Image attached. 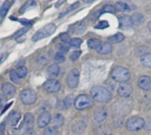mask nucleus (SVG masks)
<instances>
[{"label": "nucleus", "instance_id": "nucleus-40", "mask_svg": "<svg viewBox=\"0 0 151 135\" xmlns=\"http://www.w3.org/2000/svg\"><path fill=\"white\" fill-rule=\"evenodd\" d=\"M108 27H109V23H108L107 21L103 20V21H101L100 24H99L96 28H108Z\"/></svg>", "mask_w": 151, "mask_h": 135}, {"label": "nucleus", "instance_id": "nucleus-4", "mask_svg": "<svg viewBox=\"0 0 151 135\" xmlns=\"http://www.w3.org/2000/svg\"><path fill=\"white\" fill-rule=\"evenodd\" d=\"M75 107L79 110L88 109L93 106V101L86 95H81L75 100Z\"/></svg>", "mask_w": 151, "mask_h": 135}, {"label": "nucleus", "instance_id": "nucleus-36", "mask_svg": "<svg viewBox=\"0 0 151 135\" xmlns=\"http://www.w3.org/2000/svg\"><path fill=\"white\" fill-rule=\"evenodd\" d=\"M80 55H81V51H80V50H76V51H74V52L70 55V59H71L72 61H77V60L79 58Z\"/></svg>", "mask_w": 151, "mask_h": 135}, {"label": "nucleus", "instance_id": "nucleus-17", "mask_svg": "<svg viewBox=\"0 0 151 135\" xmlns=\"http://www.w3.org/2000/svg\"><path fill=\"white\" fill-rule=\"evenodd\" d=\"M93 117L96 121L101 122L107 117V111L103 108H100L95 110V112L93 114Z\"/></svg>", "mask_w": 151, "mask_h": 135}, {"label": "nucleus", "instance_id": "nucleus-19", "mask_svg": "<svg viewBox=\"0 0 151 135\" xmlns=\"http://www.w3.org/2000/svg\"><path fill=\"white\" fill-rule=\"evenodd\" d=\"M20 118H21V114H20L19 112L14 111V112H12V113L9 115V117H8V121H9V123L11 124V125L15 126V125L18 124Z\"/></svg>", "mask_w": 151, "mask_h": 135}, {"label": "nucleus", "instance_id": "nucleus-32", "mask_svg": "<svg viewBox=\"0 0 151 135\" xmlns=\"http://www.w3.org/2000/svg\"><path fill=\"white\" fill-rule=\"evenodd\" d=\"M28 28H22V29H20L19 31H17L14 35H13V38L14 39H17V38H19V37H21L22 35H23L27 31H28Z\"/></svg>", "mask_w": 151, "mask_h": 135}, {"label": "nucleus", "instance_id": "nucleus-43", "mask_svg": "<svg viewBox=\"0 0 151 135\" xmlns=\"http://www.w3.org/2000/svg\"><path fill=\"white\" fill-rule=\"evenodd\" d=\"M145 127L147 130H151V118L147 122V124H145Z\"/></svg>", "mask_w": 151, "mask_h": 135}, {"label": "nucleus", "instance_id": "nucleus-33", "mask_svg": "<svg viewBox=\"0 0 151 135\" xmlns=\"http://www.w3.org/2000/svg\"><path fill=\"white\" fill-rule=\"evenodd\" d=\"M44 135H58V133L53 127H48L44 131Z\"/></svg>", "mask_w": 151, "mask_h": 135}, {"label": "nucleus", "instance_id": "nucleus-28", "mask_svg": "<svg viewBox=\"0 0 151 135\" xmlns=\"http://www.w3.org/2000/svg\"><path fill=\"white\" fill-rule=\"evenodd\" d=\"M17 73L20 76V78H25L28 74V69L26 66H20L18 70H17Z\"/></svg>", "mask_w": 151, "mask_h": 135}, {"label": "nucleus", "instance_id": "nucleus-1", "mask_svg": "<svg viewBox=\"0 0 151 135\" xmlns=\"http://www.w3.org/2000/svg\"><path fill=\"white\" fill-rule=\"evenodd\" d=\"M91 95L93 98L99 102H106L111 98L110 92L107 88L101 86L93 87L91 90Z\"/></svg>", "mask_w": 151, "mask_h": 135}, {"label": "nucleus", "instance_id": "nucleus-35", "mask_svg": "<svg viewBox=\"0 0 151 135\" xmlns=\"http://www.w3.org/2000/svg\"><path fill=\"white\" fill-rule=\"evenodd\" d=\"M59 49H60V52L66 53V52H68V49H69V46H68L67 43L63 42V43L59 44Z\"/></svg>", "mask_w": 151, "mask_h": 135}, {"label": "nucleus", "instance_id": "nucleus-41", "mask_svg": "<svg viewBox=\"0 0 151 135\" xmlns=\"http://www.w3.org/2000/svg\"><path fill=\"white\" fill-rule=\"evenodd\" d=\"M23 135H36V133H35V131H34L32 128H28V129L24 131Z\"/></svg>", "mask_w": 151, "mask_h": 135}, {"label": "nucleus", "instance_id": "nucleus-5", "mask_svg": "<svg viewBox=\"0 0 151 135\" xmlns=\"http://www.w3.org/2000/svg\"><path fill=\"white\" fill-rule=\"evenodd\" d=\"M20 98H21V101L22 102V103H24L26 105H30V104H33L36 102L37 95L35 91H33L31 89H25L22 92Z\"/></svg>", "mask_w": 151, "mask_h": 135}, {"label": "nucleus", "instance_id": "nucleus-16", "mask_svg": "<svg viewBox=\"0 0 151 135\" xmlns=\"http://www.w3.org/2000/svg\"><path fill=\"white\" fill-rule=\"evenodd\" d=\"M2 92L6 95H14L15 94V91H16V88L15 87L11 84V83H5L2 85Z\"/></svg>", "mask_w": 151, "mask_h": 135}, {"label": "nucleus", "instance_id": "nucleus-12", "mask_svg": "<svg viewBox=\"0 0 151 135\" xmlns=\"http://www.w3.org/2000/svg\"><path fill=\"white\" fill-rule=\"evenodd\" d=\"M138 85L143 90H151V78L148 76H141L138 81Z\"/></svg>", "mask_w": 151, "mask_h": 135}, {"label": "nucleus", "instance_id": "nucleus-29", "mask_svg": "<svg viewBox=\"0 0 151 135\" xmlns=\"http://www.w3.org/2000/svg\"><path fill=\"white\" fill-rule=\"evenodd\" d=\"M83 41L80 38H73L70 40V46L73 48H78L82 44Z\"/></svg>", "mask_w": 151, "mask_h": 135}, {"label": "nucleus", "instance_id": "nucleus-39", "mask_svg": "<svg viewBox=\"0 0 151 135\" xmlns=\"http://www.w3.org/2000/svg\"><path fill=\"white\" fill-rule=\"evenodd\" d=\"M133 18H135V19H132V20H133L135 22L141 23V22L143 21V17H142V15H140V14H139V13H136V14H134Z\"/></svg>", "mask_w": 151, "mask_h": 135}, {"label": "nucleus", "instance_id": "nucleus-44", "mask_svg": "<svg viewBox=\"0 0 151 135\" xmlns=\"http://www.w3.org/2000/svg\"><path fill=\"white\" fill-rule=\"evenodd\" d=\"M7 56H8V55H7V54H6V55H3L1 57H0V64H1L6 60V58L7 57Z\"/></svg>", "mask_w": 151, "mask_h": 135}, {"label": "nucleus", "instance_id": "nucleus-9", "mask_svg": "<svg viewBox=\"0 0 151 135\" xmlns=\"http://www.w3.org/2000/svg\"><path fill=\"white\" fill-rule=\"evenodd\" d=\"M132 91V87L130 83H127V82L121 83V85L119 86L117 89L118 95L121 97H128L131 95Z\"/></svg>", "mask_w": 151, "mask_h": 135}, {"label": "nucleus", "instance_id": "nucleus-7", "mask_svg": "<svg viewBox=\"0 0 151 135\" xmlns=\"http://www.w3.org/2000/svg\"><path fill=\"white\" fill-rule=\"evenodd\" d=\"M79 71L77 68L72 69L68 75L67 78V84L70 88H77L79 82Z\"/></svg>", "mask_w": 151, "mask_h": 135}, {"label": "nucleus", "instance_id": "nucleus-24", "mask_svg": "<svg viewBox=\"0 0 151 135\" xmlns=\"http://www.w3.org/2000/svg\"><path fill=\"white\" fill-rule=\"evenodd\" d=\"M115 7L116 11L118 12H128L131 10V7L124 2H116L115 5Z\"/></svg>", "mask_w": 151, "mask_h": 135}, {"label": "nucleus", "instance_id": "nucleus-3", "mask_svg": "<svg viewBox=\"0 0 151 135\" xmlns=\"http://www.w3.org/2000/svg\"><path fill=\"white\" fill-rule=\"evenodd\" d=\"M111 76L116 81L124 83V82H125V81H127L129 80L130 73L126 68H124V67L116 66L113 69V71L111 73Z\"/></svg>", "mask_w": 151, "mask_h": 135}, {"label": "nucleus", "instance_id": "nucleus-37", "mask_svg": "<svg viewBox=\"0 0 151 135\" xmlns=\"http://www.w3.org/2000/svg\"><path fill=\"white\" fill-rule=\"evenodd\" d=\"M72 96H73V95H68V96L66 98V100H65V102H64L65 107L68 108V107L72 104V102H73V97H72Z\"/></svg>", "mask_w": 151, "mask_h": 135}, {"label": "nucleus", "instance_id": "nucleus-45", "mask_svg": "<svg viewBox=\"0 0 151 135\" xmlns=\"http://www.w3.org/2000/svg\"><path fill=\"white\" fill-rule=\"evenodd\" d=\"M147 28H148L149 31L151 32V21H149V22H148V24H147Z\"/></svg>", "mask_w": 151, "mask_h": 135}, {"label": "nucleus", "instance_id": "nucleus-14", "mask_svg": "<svg viewBox=\"0 0 151 135\" xmlns=\"http://www.w3.org/2000/svg\"><path fill=\"white\" fill-rule=\"evenodd\" d=\"M37 6V2L35 1V0H28V1L21 7V9L19 10V14H23L25 13L26 12L35 8Z\"/></svg>", "mask_w": 151, "mask_h": 135}, {"label": "nucleus", "instance_id": "nucleus-23", "mask_svg": "<svg viewBox=\"0 0 151 135\" xmlns=\"http://www.w3.org/2000/svg\"><path fill=\"white\" fill-rule=\"evenodd\" d=\"M140 61L144 66L147 67V68H151V54L150 53L143 55L140 58Z\"/></svg>", "mask_w": 151, "mask_h": 135}, {"label": "nucleus", "instance_id": "nucleus-15", "mask_svg": "<svg viewBox=\"0 0 151 135\" xmlns=\"http://www.w3.org/2000/svg\"><path fill=\"white\" fill-rule=\"evenodd\" d=\"M97 52L99 54H102V55H106L109 54L112 51V45L109 42H101V44L100 45V47L96 49Z\"/></svg>", "mask_w": 151, "mask_h": 135}, {"label": "nucleus", "instance_id": "nucleus-26", "mask_svg": "<svg viewBox=\"0 0 151 135\" xmlns=\"http://www.w3.org/2000/svg\"><path fill=\"white\" fill-rule=\"evenodd\" d=\"M101 44V41H100L99 39H97V38H91V39H89V41H88V47H89L90 49H97L100 47Z\"/></svg>", "mask_w": 151, "mask_h": 135}, {"label": "nucleus", "instance_id": "nucleus-31", "mask_svg": "<svg viewBox=\"0 0 151 135\" xmlns=\"http://www.w3.org/2000/svg\"><path fill=\"white\" fill-rule=\"evenodd\" d=\"M54 61L56 63H63L65 61V56L62 52H57L54 56Z\"/></svg>", "mask_w": 151, "mask_h": 135}, {"label": "nucleus", "instance_id": "nucleus-25", "mask_svg": "<svg viewBox=\"0 0 151 135\" xmlns=\"http://www.w3.org/2000/svg\"><path fill=\"white\" fill-rule=\"evenodd\" d=\"M109 40L114 43H118V42H121L124 40V35L121 33H117L114 35H111L109 37Z\"/></svg>", "mask_w": 151, "mask_h": 135}, {"label": "nucleus", "instance_id": "nucleus-27", "mask_svg": "<svg viewBox=\"0 0 151 135\" xmlns=\"http://www.w3.org/2000/svg\"><path fill=\"white\" fill-rule=\"evenodd\" d=\"M9 77H10V80L13 81V82H14L15 84H19L20 83V76H19V74H18V73H17V71H15V70H12L11 72H10V74H9Z\"/></svg>", "mask_w": 151, "mask_h": 135}, {"label": "nucleus", "instance_id": "nucleus-8", "mask_svg": "<svg viewBox=\"0 0 151 135\" xmlns=\"http://www.w3.org/2000/svg\"><path fill=\"white\" fill-rule=\"evenodd\" d=\"M44 89L48 93H57L60 89V83L55 80H48L44 84Z\"/></svg>", "mask_w": 151, "mask_h": 135}, {"label": "nucleus", "instance_id": "nucleus-22", "mask_svg": "<svg viewBox=\"0 0 151 135\" xmlns=\"http://www.w3.org/2000/svg\"><path fill=\"white\" fill-rule=\"evenodd\" d=\"M24 124L27 128H32L34 125V116L31 113H27L24 116Z\"/></svg>", "mask_w": 151, "mask_h": 135}, {"label": "nucleus", "instance_id": "nucleus-30", "mask_svg": "<svg viewBox=\"0 0 151 135\" xmlns=\"http://www.w3.org/2000/svg\"><path fill=\"white\" fill-rule=\"evenodd\" d=\"M102 11L105 12V13H115L116 12V9L114 6L112 5H106L103 6L102 8Z\"/></svg>", "mask_w": 151, "mask_h": 135}, {"label": "nucleus", "instance_id": "nucleus-42", "mask_svg": "<svg viewBox=\"0 0 151 135\" xmlns=\"http://www.w3.org/2000/svg\"><path fill=\"white\" fill-rule=\"evenodd\" d=\"M46 62H47V59H46V58H45V57H44V56L39 57H38V59H37V63H38V64H45Z\"/></svg>", "mask_w": 151, "mask_h": 135}, {"label": "nucleus", "instance_id": "nucleus-6", "mask_svg": "<svg viewBox=\"0 0 151 135\" xmlns=\"http://www.w3.org/2000/svg\"><path fill=\"white\" fill-rule=\"evenodd\" d=\"M145 126V121L143 118L139 117H133L130 118L126 123V127L129 131H138Z\"/></svg>", "mask_w": 151, "mask_h": 135}, {"label": "nucleus", "instance_id": "nucleus-34", "mask_svg": "<svg viewBox=\"0 0 151 135\" xmlns=\"http://www.w3.org/2000/svg\"><path fill=\"white\" fill-rule=\"evenodd\" d=\"M60 40L63 42H65V43H67V42H70V36H69V35L68 34V33H62V34H60Z\"/></svg>", "mask_w": 151, "mask_h": 135}, {"label": "nucleus", "instance_id": "nucleus-38", "mask_svg": "<svg viewBox=\"0 0 151 135\" xmlns=\"http://www.w3.org/2000/svg\"><path fill=\"white\" fill-rule=\"evenodd\" d=\"M6 122H2L1 124H0V135L6 134Z\"/></svg>", "mask_w": 151, "mask_h": 135}, {"label": "nucleus", "instance_id": "nucleus-21", "mask_svg": "<svg viewBox=\"0 0 151 135\" xmlns=\"http://www.w3.org/2000/svg\"><path fill=\"white\" fill-rule=\"evenodd\" d=\"M86 127V124L84 121H79L77 124H75V125L73 126V131L75 133H81L82 131H85Z\"/></svg>", "mask_w": 151, "mask_h": 135}, {"label": "nucleus", "instance_id": "nucleus-2", "mask_svg": "<svg viewBox=\"0 0 151 135\" xmlns=\"http://www.w3.org/2000/svg\"><path fill=\"white\" fill-rule=\"evenodd\" d=\"M56 30V26L53 23H50L45 25L44 28H40L38 31L35 33V35L32 36V41L37 42L39 40H42L44 38H46L50 35H52Z\"/></svg>", "mask_w": 151, "mask_h": 135}, {"label": "nucleus", "instance_id": "nucleus-13", "mask_svg": "<svg viewBox=\"0 0 151 135\" xmlns=\"http://www.w3.org/2000/svg\"><path fill=\"white\" fill-rule=\"evenodd\" d=\"M59 74H60V66L57 64H51L46 70V74L50 78V80L57 77L59 75Z\"/></svg>", "mask_w": 151, "mask_h": 135}, {"label": "nucleus", "instance_id": "nucleus-20", "mask_svg": "<svg viewBox=\"0 0 151 135\" xmlns=\"http://www.w3.org/2000/svg\"><path fill=\"white\" fill-rule=\"evenodd\" d=\"M64 123V117L61 114H56L52 119V124L53 127H60Z\"/></svg>", "mask_w": 151, "mask_h": 135}, {"label": "nucleus", "instance_id": "nucleus-10", "mask_svg": "<svg viewBox=\"0 0 151 135\" xmlns=\"http://www.w3.org/2000/svg\"><path fill=\"white\" fill-rule=\"evenodd\" d=\"M119 25L120 28L123 29H128L132 27L133 25V20L131 16L129 15H122L119 17Z\"/></svg>", "mask_w": 151, "mask_h": 135}, {"label": "nucleus", "instance_id": "nucleus-46", "mask_svg": "<svg viewBox=\"0 0 151 135\" xmlns=\"http://www.w3.org/2000/svg\"><path fill=\"white\" fill-rule=\"evenodd\" d=\"M2 106H3V102H2V100L0 99V109L2 108Z\"/></svg>", "mask_w": 151, "mask_h": 135}, {"label": "nucleus", "instance_id": "nucleus-11", "mask_svg": "<svg viewBox=\"0 0 151 135\" xmlns=\"http://www.w3.org/2000/svg\"><path fill=\"white\" fill-rule=\"evenodd\" d=\"M50 121H51V114L48 111H45L38 117L37 125L40 128H44L50 123Z\"/></svg>", "mask_w": 151, "mask_h": 135}, {"label": "nucleus", "instance_id": "nucleus-18", "mask_svg": "<svg viewBox=\"0 0 151 135\" xmlns=\"http://www.w3.org/2000/svg\"><path fill=\"white\" fill-rule=\"evenodd\" d=\"M11 1H9V0H6V1L4 2V4L2 5L1 8H0V17L1 18H5L11 7Z\"/></svg>", "mask_w": 151, "mask_h": 135}]
</instances>
